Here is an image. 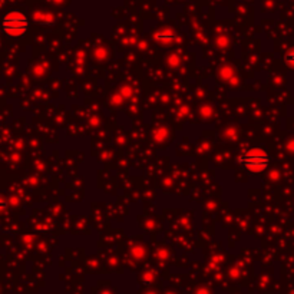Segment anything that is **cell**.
<instances>
[{"label": "cell", "mask_w": 294, "mask_h": 294, "mask_svg": "<svg viewBox=\"0 0 294 294\" xmlns=\"http://www.w3.org/2000/svg\"><path fill=\"white\" fill-rule=\"evenodd\" d=\"M272 157L263 146H251L238 157V164L251 174L264 173L270 165Z\"/></svg>", "instance_id": "1"}, {"label": "cell", "mask_w": 294, "mask_h": 294, "mask_svg": "<svg viewBox=\"0 0 294 294\" xmlns=\"http://www.w3.org/2000/svg\"><path fill=\"white\" fill-rule=\"evenodd\" d=\"M0 26L3 33L9 38H22L29 31L31 22L24 13L19 10H12L3 16Z\"/></svg>", "instance_id": "2"}, {"label": "cell", "mask_w": 294, "mask_h": 294, "mask_svg": "<svg viewBox=\"0 0 294 294\" xmlns=\"http://www.w3.org/2000/svg\"><path fill=\"white\" fill-rule=\"evenodd\" d=\"M283 59H284V63H286L287 66L294 70V47L293 49H290V51L284 55Z\"/></svg>", "instance_id": "3"}, {"label": "cell", "mask_w": 294, "mask_h": 294, "mask_svg": "<svg viewBox=\"0 0 294 294\" xmlns=\"http://www.w3.org/2000/svg\"><path fill=\"white\" fill-rule=\"evenodd\" d=\"M174 33L173 32H168V33H159L157 35V39L161 40V42H168V40H173Z\"/></svg>", "instance_id": "4"}, {"label": "cell", "mask_w": 294, "mask_h": 294, "mask_svg": "<svg viewBox=\"0 0 294 294\" xmlns=\"http://www.w3.org/2000/svg\"><path fill=\"white\" fill-rule=\"evenodd\" d=\"M8 208V203H6V200H3L2 197H0V211H3V210H6Z\"/></svg>", "instance_id": "5"}]
</instances>
